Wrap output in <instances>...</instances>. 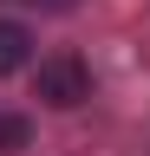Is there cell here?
<instances>
[{
	"instance_id": "obj_1",
	"label": "cell",
	"mask_w": 150,
	"mask_h": 156,
	"mask_svg": "<svg viewBox=\"0 0 150 156\" xmlns=\"http://www.w3.org/2000/svg\"><path fill=\"white\" fill-rule=\"evenodd\" d=\"M33 91H39V104H52V111H79L85 98H91V72L72 52H52L46 65H39V78H33Z\"/></svg>"
},
{
	"instance_id": "obj_2",
	"label": "cell",
	"mask_w": 150,
	"mask_h": 156,
	"mask_svg": "<svg viewBox=\"0 0 150 156\" xmlns=\"http://www.w3.org/2000/svg\"><path fill=\"white\" fill-rule=\"evenodd\" d=\"M26 46H33V39H26V26H20V20H0V78L26 65Z\"/></svg>"
},
{
	"instance_id": "obj_3",
	"label": "cell",
	"mask_w": 150,
	"mask_h": 156,
	"mask_svg": "<svg viewBox=\"0 0 150 156\" xmlns=\"http://www.w3.org/2000/svg\"><path fill=\"white\" fill-rule=\"evenodd\" d=\"M26 117H13V111H0V156H13V150H26Z\"/></svg>"
}]
</instances>
